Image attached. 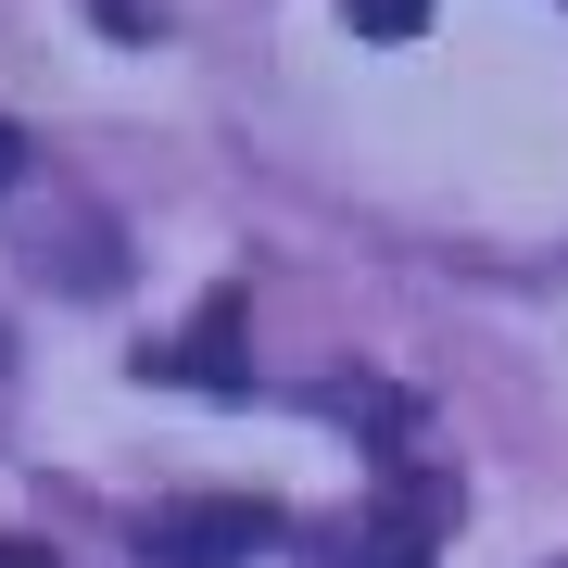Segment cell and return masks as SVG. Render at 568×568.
<instances>
[{
	"label": "cell",
	"instance_id": "cell-1",
	"mask_svg": "<svg viewBox=\"0 0 568 568\" xmlns=\"http://www.w3.org/2000/svg\"><path fill=\"white\" fill-rule=\"evenodd\" d=\"M265 544H278V506L265 493H190V506L152 518V556H178V568H241Z\"/></svg>",
	"mask_w": 568,
	"mask_h": 568
},
{
	"label": "cell",
	"instance_id": "cell-2",
	"mask_svg": "<svg viewBox=\"0 0 568 568\" xmlns=\"http://www.w3.org/2000/svg\"><path fill=\"white\" fill-rule=\"evenodd\" d=\"M227 328H241V304H227V291H215V304H203V328H190V354H164V366H178V379H241V366H227Z\"/></svg>",
	"mask_w": 568,
	"mask_h": 568
},
{
	"label": "cell",
	"instance_id": "cell-3",
	"mask_svg": "<svg viewBox=\"0 0 568 568\" xmlns=\"http://www.w3.org/2000/svg\"><path fill=\"white\" fill-rule=\"evenodd\" d=\"M342 13L366 26V39H417V26H429V0H342Z\"/></svg>",
	"mask_w": 568,
	"mask_h": 568
},
{
	"label": "cell",
	"instance_id": "cell-4",
	"mask_svg": "<svg viewBox=\"0 0 568 568\" xmlns=\"http://www.w3.org/2000/svg\"><path fill=\"white\" fill-rule=\"evenodd\" d=\"M0 568H63L51 544H26V530H13V544H0Z\"/></svg>",
	"mask_w": 568,
	"mask_h": 568
},
{
	"label": "cell",
	"instance_id": "cell-5",
	"mask_svg": "<svg viewBox=\"0 0 568 568\" xmlns=\"http://www.w3.org/2000/svg\"><path fill=\"white\" fill-rule=\"evenodd\" d=\"M26 178V140H13V114H0V190H13Z\"/></svg>",
	"mask_w": 568,
	"mask_h": 568
}]
</instances>
